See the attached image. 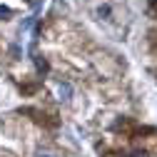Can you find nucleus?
Returning <instances> with one entry per match:
<instances>
[{
    "label": "nucleus",
    "mask_w": 157,
    "mask_h": 157,
    "mask_svg": "<svg viewBox=\"0 0 157 157\" xmlns=\"http://www.w3.org/2000/svg\"><path fill=\"white\" fill-rule=\"evenodd\" d=\"M60 95H63V97H70V95H72V87H70L67 82H63V85H60Z\"/></svg>",
    "instance_id": "nucleus-1"
},
{
    "label": "nucleus",
    "mask_w": 157,
    "mask_h": 157,
    "mask_svg": "<svg viewBox=\"0 0 157 157\" xmlns=\"http://www.w3.org/2000/svg\"><path fill=\"white\" fill-rule=\"evenodd\" d=\"M97 15H100V17H102V15H110V8H107V5H100V8H97Z\"/></svg>",
    "instance_id": "nucleus-2"
},
{
    "label": "nucleus",
    "mask_w": 157,
    "mask_h": 157,
    "mask_svg": "<svg viewBox=\"0 0 157 157\" xmlns=\"http://www.w3.org/2000/svg\"><path fill=\"white\" fill-rule=\"evenodd\" d=\"M132 157H147V152H145V150H135Z\"/></svg>",
    "instance_id": "nucleus-3"
},
{
    "label": "nucleus",
    "mask_w": 157,
    "mask_h": 157,
    "mask_svg": "<svg viewBox=\"0 0 157 157\" xmlns=\"http://www.w3.org/2000/svg\"><path fill=\"white\" fill-rule=\"evenodd\" d=\"M8 13H10L8 8H0V15H8Z\"/></svg>",
    "instance_id": "nucleus-4"
},
{
    "label": "nucleus",
    "mask_w": 157,
    "mask_h": 157,
    "mask_svg": "<svg viewBox=\"0 0 157 157\" xmlns=\"http://www.w3.org/2000/svg\"><path fill=\"white\" fill-rule=\"evenodd\" d=\"M45 157H48V155H45Z\"/></svg>",
    "instance_id": "nucleus-5"
}]
</instances>
